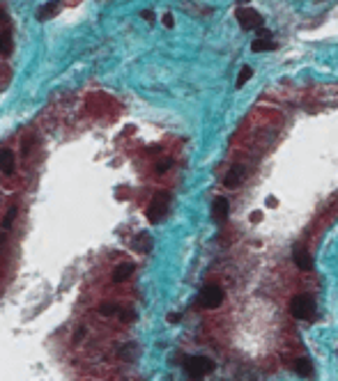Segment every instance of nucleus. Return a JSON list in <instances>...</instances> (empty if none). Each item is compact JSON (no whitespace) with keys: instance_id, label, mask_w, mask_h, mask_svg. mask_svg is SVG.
Returning <instances> with one entry per match:
<instances>
[{"instance_id":"28","label":"nucleus","mask_w":338,"mask_h":381,"mask_svg":"<svg viewBox=\"0 0 338 381\" xmlns=\"http://www.w3.org/2000/svg\"><path fill=\"white\" fill-rule=\"evenodd\" d=\"M3 243H5V232H0V252H3Z\"/></svg>"},{"instance_id":"6","label":"nucleus","mask_w":338,"mask_h":381,"mask_svg":"<svg viewBox=\"0 0 338 381\" xmlns=\"http://www.w3.org/2000/svg\"><path fill=\"white\" fill-rule=\"evenodd\" d=\"M244 177H246V168H244V165H232V168L228 170L223 184H226L228 188H235V186H239V184L244 182Z\"/></svg>"},{"instance_id":"16","label":"nucleus","mask_w":338,"mask_h":381,"mask_svg":"<svg viewBox=\"0 0 338 381\" xmlns=\"http://www.w3.org/2000/svg\"><path fill=\"white\" fill-rule=\"evenodd\" d=\"M99 312H102L104 317H115L117 312H120V306H115V303H102V306H99Z\"/></svg>"},{"instance_id":"5","label":"nucleus","mask_w":338,"mask_h":381,"mask_svg":"<svg viewBox=\"0 0 338 381\" xmlns=\"http://www.w3.org/2000/svg\"><path fill=\"white\" fill-rule=\"evenodd\" d=\"M237 21L244 30H258V28L264 26V18L255 12L253 7H239L237 9Z\"/></svg>"},{"instance_id":"1","label":"nucleus","mask_w":338,"mask_h":381,"mask_svg":"<svg viewBox=\"0 0 338 381\" xmlns=\"http://www.w3.org/2000/svg\"><path fill=\"white\" fill-rule=\"evenodd\" d=\"M315 310H318V308H315V298L308 296V294H299V296H295L290 303L292 317H295V319H301V321L310 319V317L315 315Z\"/></svg>"},{"instance_id":"20","label":"nucleus","mask_w":338,"mask_h":381,"mask_svg":"<svg viewBox=\"0 0 338 381\" xmlns=\"http://www.w3.org/2000/svg\"><path fill=\"white\" fill-rule=\"evenodd\" d=\"M117 317H120L122 321H127V324H129V321H134V319H136V312H134V310H122V308H120Z\"/></svg>"},{"instance_id":"14","label":"nucleus","mask_w":338,"mask_h":381,"mask_svg":"<svg viewBox=\"0 0 338 381\" xmlns=\"http://www.w3.org/2000/svg\"><path fill=\"white\" fill-rule=\"evenodd\" d=\"M12 48H14V44H12V32L3 30L0 32V53L7 58V55H12Z\"/></svg>"},{"instance_id":"7","label":"nucleus","mask_w":338,"mask_h":381,"mask_svg":"<svg viewBox=\"0 0 338 381\" xmlns=\"http://www.w3.org/2000/svg\"><path fill=\"white\" fill-rule=\"evenodd\" d=\"M228 211H230V205H228L226 197H216L212 205V218L216 220V223H223V220L228 218Z\"/></svg>"},{"instance_id":"26","label":"nucleus","mask_w":338,"mask_h":381,"mask_svg":"<svg viewBox=\"0 0 338 381\" xmlns=\"http://www.w3.org/2000/svg\"><path fill=\"white\" fill-rule=\"evenodd\" d=\"M258 37H272V32L267 28H258Z\"/></svg>"},{"instance_id":"12","label":"nucleus","mask_w":338,"mask_h":381,"mask_svg":"<svg viewBox=\"0 0 338 381\" xmlns=\"http://www.w3.org/2000/svg\"><path fill=\"white\" fill-rule=\"evenodd\" d=\"M152 237H150L148 232H140L138 237L134 239V246H136V250H140V252H150L152 250Z\"/></svg>"},{"instance_id":"23","label":"nucleus","mask_w":338,"mask_h":381,"mask_svg":"<svg viewBox=\"0 0 338 381\" xmlns=\"http://www.w3.org/2000/svg\"><path fill=\"white\" fill-rule=\"evenodd\" d=\"M180 319H182L180 312H171V315H168V321H171V324H177Z\"/></svg>"},{"instance_id":"27","label":"nucleus","mask_w":338,"mask_h":381,"mask_svg":"<svg viewBox=\"0 0 338 381\" xmlns=\"http://www.w3.org/2000/svg\"><path fill=\"white\" fill-rule=\"evenodd\" d=\"M276 205H278L276 197H267V207H276Z\"/></svg>"},{"instance_id":"13","label":"nucleus","mask_w":338,"mask_h":381,"mask_svg":"<svg viewBox=\"0 0 338 381\" xmlns=\"http://www.w3.org/2000/svg\"><path fill=\"white\" fill-rule=\"evenodd\" d=\"M276 48V44H272V37H258V39L251 44V50L253 53H262V50H272Z\"/></svg>"},{"instance_id":"15","label":"nucleus","mask_w":338,"mask_h":381,"mask_svg":"<svg viewBox=\"0 0 338 381\" xmlns=\"http://www.w3.org/2000/svg\"><path fill=\"white\" fill-rule=\"evenodd\" d=\"M295 370L299 372L301 376H310V374H313V363H310L306 356H301V358H297V361H295Z\"/></svg>"},{"instance_id":"21","label":"nucleus","mask_w":338,"mask_h":381,"mask_svg":"<svg viewBox=\"0 0 338 381\" xmlns=\"http://www.w3.org/2000/svg\"><path fill=\"white\" fill-rule=\"evenodd\" d=\"M171 165H173V161H171V159H168V161H161V163H157V172H166V170L171 168Z\"/></svg>"},{"instance_id":"11","label":"nucleus","mask_w":338,"mask_h":381,"mask_svg":"<svg viewBox=\"0 0 338 381\" xmlns=\"http://www.w3.org/2000/svg\"><path fill=\"white\" fill-rule=\"evenodd\" d=\"M138 353H140V349H138V344H136V342H127V344H122V347H120V358H122V361H136Z\"/></svg>"},{"instance_id":"25","label":"nucleus","mask_w":338,"mask_h":381,"mask_svg":"<svg viewBox=\"0 0 338 381\" xmlns=\"http://www.w3.org/2000/svg\"><path fill=\"white\" fill-rule=\"evenodd\" d=\"M251 220H253V223H260V220H262V211H253V214H251Z\"/></svg>"},{"instance_id":"4","label":"nucleus","mask_w":338,"mask_h":381,"mask_svg":"<svg viewBox=\"0 0 338 381\" xmlns=\"http://www.w3.org/2000/svg\"><path fill=\"white\" fill-rule=\"evenodd\" d=\"M198 301H200V306L203 308H207V310H214V308H219L223 303V289L219 287V285H205L203 287V292H200V296H198Z\"/></svg>"},{"instance_id":"10","label":"nucleus","mask_w":338,"mask_h":381,"mask_svg":"<svg viewBox=\"0 0 338 381\" xmlns=\"http://www.w3.org/2000/svg\"><path fill=\"white\" fill-rule=\"evenodd\" d=\"M295 264L299 266L301 271H310L313 269V257H310L304 248H297L295 250Z\"/></svg>"},{"instance_id":"18","label":"nucleus","mask_w":338,"mask_h":381,"mask_svg":"<svg viewBox=\"0 0 338 381\" xmlns=\"http://www.w3.org/2000/svg\"><path fill=\"white\" fill-rule=\"evenodd\" d=\"M14 218H16V207H10V209H7V216H5V218H3V232L12 227V223H14Z\"/></svg>"},{"instance_id":"29","label":"nucleus","mask_w":338,"mask_h":381,"mask_svg":"<svg viewBox=\"0 0 338 381\" xmlns=\"http://www.w3.org/2000/svg\"><path fill=\"white\" fill-rule=\"evenodd\" d=\"M239 3H249V0H239Z\"/></svg>"},{"instance_id":"17","label":"nucleus","mask_w":338,"mask_h":381,"mask_svg":"<svg viewBox=\"0 0 338 381\" xmlns=\"http://www.w3.org/2000/svg\"><path fill=\"white\" fill-rule=\"evenodd\" d=\"M56 9H58V0H53V3H49L46 7L42 9V12H37V18H39V21H44V18H49L53 12H56Z\"/></svg>"},{"instance_id":"9","label":"nucleus","mask_w":338,"mask_h":381,"mask_svg":"<svg viewBox=\"0 0 338 381\" xmlns=\"http://www.w3.org/2000/svg\"><path fill=\"white\" fill-rule=\"evenodd\" d=\"M134 269H136V266L131 264V262H122V264H117L115 271H113V283H125V280L134 273Z\"/></svg>"},{"instance_id":"2","label":"nucleus","mask_w":338,"mask_h":381,"mask_svg":"<svg viewBox=\"0 0 338 381\" xmlns=\"http://www.w3.org/2000/svg\"><path fill=\"white\" fill-rule=\"evenodd\" d=\"M168 202H171V193L168 191H159L154 193V197L148 205V218L150 223H159L163 216L168 214Z\"/></svg>"},{"instance_id":"8","label":"nucleus","mask_w":338,"mask_h":381,"mask_svg":"<svg viewBox=\"0 0 338 381\" xmlns=\"http://www.w3.org/2000/svg\"><path fill=\"white\" fill-rule=\"evenodd\" d=\"M0 170L5 174H14L16 170V156L12 149H3L0 151Z\"/></svg>"},{"instance_id":"3","label":"nucleus","mask_w":338,"mask_h":381,"mask_svg":"<svg viewBox=\"0 0 338 381\" xmlns=\"http://www.w3.org/2000/svg\"><path fill=\"white\" fill-rule=\"evenodd\" d=\"M184 370L186 374H191L194 379H200V376L209 374L214 370V361L207 356H189L184 361Z\"/></svg>"},{"instance_id":"24","label":"nucleus","mask_w":338,"mask_h":381,"mask_svg":"<svg viewBox=\"0 0 338 381\" xmlns=\"http://www.w3.org/2000/svg\"><path fill=\"white\" fill-rule=\"evenodd\" d=\"M140 18H145V21H154V14L150 12V9H145V12H140Z\"/></svg>"},{"instance_id":"22","label":"nucleus","mask_w":338,"mask_h":381,"mask_svg":"<svg viewBox=\"0 0 338 381\" xmlns=\"http://www.w3.org/2000/svg\"><path fill=\"white\" fill-rule=\"evenodd\" d=\"M161 21H163V26H166V28H173V26H175V21H173V14H163Z\"/></svg>"},{"instance_id":"19","label":"nucleus","mask_w":338,"mask_h":381,"mask_svg":"<svg viewBox=\"0 0 338 381\" xmlns=\"http://www.w3.org/2000/svg\"><path fill=\"white\" fill-rule=\"evenodd\" d=\"M253 76V69L251 67H242V71H239V76H237V87H242V85H246V81Z\"/></svg>"}]
</instances>
